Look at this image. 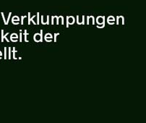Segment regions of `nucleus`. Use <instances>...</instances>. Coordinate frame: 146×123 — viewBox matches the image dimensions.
I'll return each instance as SVG.
<instances>
[{
	"label": "nucleus",
	"instance_id": "obj_19",
	"mask_svg": "<svg viewBox=\"0 0 146 123\" xmlns=\"http://www.w3.org/2000/svg\"><path fill=\"white\" fill-rule=\"evenodd\" d=\"M45 40L46 41H48V42H50V41H51V39H45Z\"/></svg>",
	"mask_w": 146,
	"mask_h": 123
},
{
	"label": "nucleus",
	"instance_id": "obj_11",
	"mask_svg": "<svg viewBox=\"0 0 146 123\" xmlns=\"http://www.w3.org/2000/svg\"><path fill=\"white\" fill-rule=\"evenodd\" d=\"M15 20L19 21V17H17V16H15V17L13 18V21H15Z\"/></svg>",
	"mask_w": 146,
	"mask_h": 123
},
{
	"label": "nucleus",
	"instance_id": "obj_5",
	"mask_svg": "<svg viewBox=\"0 0 146 123\" xmlns=\"http://www.w3.org/2000/svg\"><path fill=\"white\" fill-rule=\"evenodd\" d=\"M17 38H18V36L17 35V33H13L12 34V36H10V39H17Z\"/></svg>",
	"mask_w": 146,
	"mask_h": 123
},
{
	"label": "nucleus",
	"instance_id": "obj_24",
	"mask_svg": "<svg viewBox=\"0 0 146 123\" xmlns=\"http://www.w3.org/2000/svg\"><path fill=\"white\" fill-rule=\"evenodd\" d=\"M89 20H90V17H89V16H88V21H87V24H88H88H89Z\"/></svg>",
	"mask_w": 146,
	"mask_h": 123
},
{
	"label": "nucleus",
	"instance_id": "obj_1",
	"mask_svg": "<svg viewBox=\"0 0 146 123\" xmlns=\"http://www.w3.org/2000/svg\"><path fill=\"white\" fill-rule=\"evenodd\" d=\"M97 23L98 25H98V28H104L105 26V17H98L97 18Z\"/></svg>",
	"mask_w": 146,
	"mask_h": 123
},
{
	"label": "nucleus",
	"instance_id": "obj_21",
	"mask_svg": "<svg viewBox=\"0 0 146 123\" xmlns=\"http://www.w3.org/2000/svg\"><path fill=\"white\" fill-rule=\"evenodd\" d=\"M91 18H92V20H93V24H94L95 23V20H94V17H93V16H91Z\"/></svg>",
	"mask_w": 146,
	"mask_h": 123
},
{
	"label": "nucleus",
	"instance_id": "obj_15",
	"mask_svg": "<svg viewBox=\"0 0 146 123\" xmlns=\"http://www.w3.org/2000/svg\"><path fill=\"white\" fill-rule=\"evenodd\" d=\"M59 33H55L54 34V41H56V36L59 35Z\"/></svg>",
	"mask_w": 146,
	"mask_h": 123
},
{
	"label": "nucleus",
	"instance_id": "obj_17",
	"mask_svg": "<svg viewBox=\"0 0 146 123\" xmlns=\"http://www.w3.org/2000/svg\"><path fill=\"white\" fill-rule=\"evenodd\" d=\"M2 17H3V20H4V22H5V25H6V20H5V16H4L3 13H2Z\"/></svg>",
	"mask_w": 146,
	"mask_h": 123
},
{
	"label": "nucleus",
	"instance_id": "obj_10",
	"mask_svg": "<svg viewBox=\"0 0 146 123\" xmlns=\"http://www.w3.org/2000/svg\"><path fill=\"white\" fill-rule=\"evenodd\" d=\"M110 20H111V21H115V19L113 18L112 16H111V17H109V18H108V21H110Z\"/></svg>",
	"mask_w": 146,
	"mask_h": 123
},
{
	"label": "nucleus",
	"instance_id": "obj_7",
	"mask_svg": "<svg viewBox=\"0 0 146 123\" xmlns=\"http://www.w3.org/2000/svg\"><path fill=\"white\" fill-rule=\"evenodd\" d=\"M16 52H17V50H15V47H13V57H14L15 59H16V57H15Z\"/></svg>",
	"mask_w": 146,
	"mask_h": 123
},
{
	"label": "nucleus",
	"instance_id": "obj_13",
	"mask_svg": "<svg viewBox=\"0 0 146 123\" xmlns=\"http://www.w3.org/2000/svg\"><path fill=\"white\" fill-rule=\"evenodd\" d=\"M7 57V48L6 47H5V59H6Z\"/></svg>",
	"mask_w": 146,
	"mask_h": 123
},
{
	"label": "nucleus",
	"instance_id": "obj_23",
	"mask_svg": "<svg viewBox=\"0 0 146 123\" xmlns=\"http://www.w3.org/2000/svg\"><path fill=\"white\" fill-rule=\"evenodd\" d=\"M54 16H53V17H52V20H51V24H52V25L54 24Z\"/></svg>",
	"mask_w": 146,
	"mask_h": 123
},
{
	"label": "nucleus",
	"instance_id": "obj_3",
	"mask_svg": "<svg viewBox=\"0 0 146 123\" xmlns=\"http://www.w3.org/2000/svg\"><path fill=\"white\" fill-rule=\"evenodd\" d=\"M74 23H75V18H74V17H72V16L67 17V28L69 27V24L72 25V24H73Z\"/></svg>",
	"mask_w": 146,
	"mask_h": 123
},
{
	"label": "nucleus",
	"instance_id": "obj_6",
	"mask_svg": "<svg viewBox=\"0 0 146 123\" xmlns=\"http://www.w3.org/2000/svg\"><path fill=\"white\" fill-rule=\"evenodd\" d=\"M45 39H52V36L51 33H47L45 36Z\"/></svg>",
	"mask_w": 146,
	"mask_h": 123
},
{
	"label": "nucleus",
	"instance_id": "obj_2",
	"mask_svg": "<svg viewBox=\"0 0 146 123\" xmlns=\"http://www.w3.org/2000/svg\"><path fill=\"white\" fill-rule=\"evenodd\" d=\"M42 34H43L42 30L40 31V34H39V33H36L34 36L35 41H36V42H41V41H42V38H43Z\"/></svg>",
	"mask_w": 146,
	"mask_h": 123
},
{
	"label": "nucleus",
	"instance_id": "obj_4",
	"mask_svg": "<svg viewBox=\"0 0 146 123\" xmlns=\"http://www.w3.org/2000/svg\"><path fill=\"white\" fill-rule=\"evenodd\" d=\"M9 34V33H6L5 35H4V31H2V41H4V39H5V40L7 41V42H9V40L7 39V36Z\"/></svg>",
	"mask_w": 146,
	"mask_h": 123
},
{
	"label": "nucleus",
	"instance_id": "obj_14",
	"mask_svg": "<svg viewBox=\"0 0 146 123\" xmlns=\"http://www.w3.org/2000/svg\"><path fill=\"white\" fill-rule=\"evenodd\" d=\"M20 42H22V32L20 31Z\"/></svg>",
	"mask_w": 146,
	"mask_h": 123
},
{
	"label": "nucleus",
	"instance_id": "obj_18",
	"mask_svg": "<svg viewBox=\"0 0 146 123\" xmlns=\"http://www.w3.org/2000/svg\"><path fill=\"white\" fill-rule=\"evenodd\" d=\"M108 23H109V24H110V25H113V23H114V21H108Z\"/></svg>",
	"mask_w": 146,
	"mask_h": 123
},
{
	"label": "nucleus",
	"instance_id": "obj_12",
	"mask_svg": "<svg viewBox=\"0 0 146 123\" xmlns=\"http://www.w3.org/2000/svg\"><path fill=\"white\" fill-rule=\"evenodd\" d=\"M10 15H11V13H9V17H8L7 20V21H6V25H7V24H8V22H9V18H10Z\"/></svg>",
	"mask_w": 146,
	"mask_h": 123
},
{
	"label": "nucleus",
	"instance_id": "obj_16",
	"mask_svg": "<svg viewBox=\"0 0 146 123\" xmlns=\"http://www.w3.org/2000/svg\"><path fill=\"white\" fill-rule=\"evenodd\" d=\"M37 16H38V17L39 18V13H38L37 14ZM38 18V20H37V24H36V25H39V19Z\"/></svg>",
	"mask_w": 146,
	"mask_h": 123
},
{
	"label": "nucleus",
	"instance_id": "obj_26",
	"mask_svg": "<svg viewBox=\"0 0 146 123\" xmlns=\"http://www.w3.org/2000/svg\"><path fill=\"white\" fill-rule=\"evenodd\" d=\"M1 56H2V52H0V59H2V57H1Z\"/></svg>",
	"mask_w": 146,
	"mask_h": 123
},
{
	"label": "nucleus",
	"instance_id": "obj_9",
	"mask_svg": "<svg viewBox=\"0 0 146 123\" xmlns=\"http://www.w3.org/2000/svg\"><path fill=\"white\" fill-rule=\"evenodd\" d=\"M9 59H11V47H9Z\"/></svg>",
	"mask_w": 146,
	"mask_h": 123
},
{
	"label": "nucleus",
	"instance_id": "obj_20",
	"mask_svg": "<svg viewBox=\"0 0 146 123\" xmlns=\"http://www.w3.org/2000/svg\"><path fill=\"white\" fill-rule=\"evenodd\" d=\"M121 18L122 19V25H124V18L122 17V16H121Z\"/></svg>",
	"mask_w": 146,
	"mask_h": 123
},
{
	"label": "nucleus",
	"instance_id": "obj_8",
	"mask_svg": "<svg viewBox=\"0 0 146 123\" xmlns=\"http://www.w3.org/2000/svg\"><path fill=\"white\" fill-rule=\"evenodd\" d=\"M24 35H25V40L26 42H28V40H27V36L28 35V33H27V31L25 30V33H24Z\"/></svg>",
	"mask_w": 146,
	"mask_h": 123
},
{
	"label": "nucleus",
	"instance_id": "obj_22",
	"mask_svg": "<svg viewBox=\"0 0 146 123\" xmlns=\"http://www.w3.org/2000/svg\"><path fill=\"white\" fill-rule=\"evenodd\" d=\"M25 17H26V16H24V17H22V25H23V19L25 18Z\"/></svg>",
	"mask_w": 146,
	"mask_h": 123
},
{
	"label": "nucleus",
	"instance_id": "obj_25",
	"mask_svg": "<svg viewBox=\"0 0 146 123\" xmlns=\"http://www.w3.org/2000/svg\"><path fill=\"white\" fill-rule=\"evenodd\" d=\"M119 17H117V24H119Z\"/></svg>",
	"mask_w": 146,
	"mask_h": 123
}]
</instances>
